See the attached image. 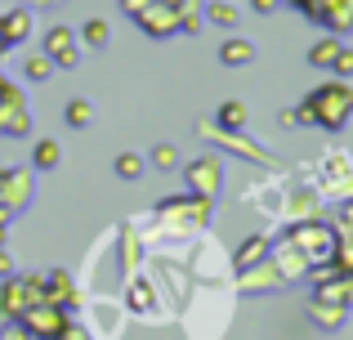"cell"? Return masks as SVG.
<instances>
[{
    "label": "cell",
    "instance_id": "6da1fadb",
    "mask_svg": "<svg viewBox=\"0 0 353 340\" xmlns=\"http://www.w3.org/2000/svg\"><path fill=\"white\" fill-rule=\"evenodd\" d=\"M349 112H353V90L345 81H322L318 90H309V99L300 103L295 117L322 126V130H340V126L349 121Z\"/></svg>",
    "mask_w": 353,
    "mask_h": 340
},
{
    "label": "cell",
    "instance_id": "7a4b0ae2",
    "mask_svg": "<svg viewBox=\"0 0 353 340\" xmlns=\"http://www.w3.org/2000/svg\"><path fill=\"white\" fill-rule=\"evenodd\" d=\"M121 9L134 14V23L143 27L148 36H174L179 32V14H174L170 5H161V0H121Z\"/></svg>",
    "mask_w": 353,
    "mask_h": 340
},
{
    "label": "cell",
    "instance_id": "3957f363",
    "mask_svg": "<svg viewBox=\"0 0 353 340\" xmlns=\"http://www.w3.org/2000/svg\"><path fill=\"white\" fill-rule=\"evenodd\" d=\"M18 327H23L32 340H54V336H63V332H72V323H68V309H59V305H50V300H41V305H32L23 318H18Z\"/></svg>",
    "mask_w": 353,
    "mask_h": 340
},
{
    "label": "cell",
    "instance_id": "277c9868",
    "mask_svg": "<svg viewBox=\"0 0 353 340\" xmlns=\"http://www.w3.org/2000/svg\"><path fill=\"white\" fill-rule=\"evenodd\" d=\"M32 130V112H27V99L18 94V86L0 81V134H27Z\"/></svg>",
    "mask_w": 353,
    "mask_h": 340
},
{
    "label": "cell",
    "instance_id": "5b68a950",
    "mask_svg": "<svg viewBox=\"0 0 353 340\" xmlns=\"http://www.w3.org/2000/svg\"><path fill=\"white\" fill-rule=\"evenodd\" d=\"M45 59H50L54 68H72V63L81 59L77 32H68V27H50V36H45Z\"/></svg>",
    "mask_w": 353,
    "mask_h": 340
},
{
    "label": "cell",
    "instance_id": "8992f818",
    "mask_svg": "<svg viewBox=\"0 0 353 340\" xmlns=\"http://www.w3.org/2000/svg\"><path fill=\"white\" fill-rule=\"evenodd\" d=\"M219 157H201V161H192L188 166V183H192V192H197L201 201H210L219 192Z\"/></svg>",
    "mask_w": 353,
    "mask_h": 340
},
{
    "label": "cell",
    "instance_id": "52a82bcc",
    "mask_svg": "<svg viewBox=\"0 0 353 340\" xmlns=\"http://www.w3.org/2000/svg\"><path fill=\"white\" fill-rule=\"evenodd\" d=\"M27 197H32V179H27V174L0 170V210H5V215H14Z\"/></svg>",
    "mask_w": 353,
    "mask_h": 340
},
{
    "label": "cell",
    "instance_id": "ba28073f",
    "mask_svg": "<svg viewBox=\"0 0 353 340\" xmlns=\"http://www.w3.org/2000/svg\"><path fill=\"white\" fill-rule=\"evenodd\" d=\"M32 36V14L27 9H9L5 18H0V45H18Z\"/></svg>",
    "mask_w": 353,
    "mask_h": 340
},
{
    "label": "cell",
    "instance_id": "9c48e42d",
    "mask_svg": "<svg viewBox=\"0 0 353 340\" xmlns=\"http://www.w3.org/2000/svg\"><path fill=\"white\" fill-rule=\"evenodd\" d=\"M41 287H45V300H50V305H59V309L77 305V291H72L68 273H50V278H41Z\"/></svg>",
    "mask_w": 353,
    "mask_h": 340
},
{
    "label": "cell",
    "instance_id": "30bf717a",
    "mask_svg": "<svg viewBox=\"0 0 353 340\" xmlns=\"http://www.w3.org/2000/svg\"><path fill=\"white\" fill-rule=\"evenodd\" d=\"M219 59H224L228 68H246V63L255 59V45H250V41H224V50H219Z\"/></svg>",
    "mask_w": 353,
    "mask_h": 340
},
{
    "label": "cell",
    "instance_id": "8fae6325",
    "mask_svg": "<svg viewBox=\"0 0 353 340\" xmlns=\"http://www.w3.org/2000/svg\"><path fill=\"white\" fill-rule=\"evenodd\" d=\"M59 161H63V148H59L54 139H41V143H36V152H32V166H41V170H54Z\"/></svg>",
    "mask_w": 353,
    "mask_h": 340
},
{
    "label": "cell",
    "instance_id": "7c38bea8",
    "mask_svg": "<svg viewBox=\"0 0 353 340\" xmlns=\"http://www.w3.org/2000/svg\"><path fill=\"white\" fill-rule=\"evenodd\" d=\"M161 5H170L174 14H179V27H183V32H197V27H201L197 23V18H201L197 14V0H161Z\"/></svg>",
    "mask_w": 353,
    "mask_h": 340
},
{
    "label": "cell",
    "instance_id": "4fadbf2b",
    "mask_svg": "<svg viewBox=\"0 0 353 340\" xmlns=\"http://www.w3.org/2000/svg\"><path fill=\"white\" fill-rule=\"evenodd\" d=\"M340 50H345L340 41H318V45L309 50V63H313V68H327V72H331V63H336Z\"/></svg>",
    "mask_w": 353,
    "mask_h": 340
},
{
    "label": "cell",
    "instance_id": "5bb4252c",
    "mask_svg": "<svg viewBox=\"0 0 353 340\" xmlns=\"http://www.w3.org/2000/svg\"><path fill=\"white\" fill-rule=\"evenodd\" d=\"M241 126H246V103H224L219 108V130H241Z\"/></svg>",
    "mask_w": 353,
    "mask_h": 340
},
{
    "label": "cell",
    "instance_id": "9a60e30c",
    "mask_svg": "<svg viewBox=\"0 0 353 340\" xmlns=\"http://www.w3.org/2000/svg\"><path fill=\"white\" fill-rule=\"evenodd\" d=\"M259 255H268V237H250V242H246V251H237V269L246 273L250 264L259 260Z\"/></svg>",
    "mask_w": 353,
    "mask_h": 340
},
{
    "label": "cell",
    "instance_id": "2e32d148",
    "mask_svg": "<svg viewBox=\"0 0 353 340\" xmlns=\"http://www.w3.org/2000/svg\"><path fill=\"white\" fill-rule=\"evenodd\" d=\"M143 166H148V161L139 157V152H121V157H117V174H121V179H139Z\"/></svg>",
    "mask_w": 353,
    "mask_h": 340
},
{
    "label": "cell",
    "instance_id": "e0dca14e",
    "mask_svg": "<svg viewBox=\"0 0 353 340\" xmlns=\"http://www.w3.org/2000/svg\"><path fill=\"white\" fill-rule=\"evenodd\" d=\"M81 41L94 45V50H99V45H108V23H103V18H90V23L81 27Z\"/></svg>",
    "mask_w": 353,
    "mask_h": 340
},
{
    "label": "cell",
    "instance_id": "ac0fdd59",
    "mask_svg": "<svg viewBox=\"0 0 353 340\" xmlns=\"http://www.w3.org/2000/svg\"><path fill=\"white\" fill-rule=\"evenodd\" d=\"M345 314H349V309H340V305H322V300L313 305V318H318L322 327H340V323H345Z\"/></svg>",
    "mask_w": 353,
    "mask_h": 340
},
{
    "label": "cell",
    "instance_id": "d6986e66",
    "mask_svg": "<svg viewBox=\"0 0 353 340\" xmlns=\"http://www.w3.org/2000/svg\"><path fill=\"white\" fill-rule=\"evenodd\" d=\"M206 18H210L215 27H233V23H237V9L224 5V0H215V5H206Z\"/></svg>",
    "mask_w": 353,
    "mask_h": 340
},
{
    "label": "cell",
    "instance_id": "ffe728a7",
    "mask_svg": "<svg viewBox=\"0 0 353 340\" xmlns=\"http://www.w3.org/2000/svg\"><path fill=\"white\" fill-rule=\"evenodd\" d=\"M152 166H161V170L179 166V148H174V143H157L152 148Z\"/></svg>",
    "mask_w": 353,
    "mask_h": 340
},
{
    "label": "cell",
    "instance_id": "44dd1931",
    "mask_svg": "<svg viewBox=\"0 0 353 340\" xmlns=\"http://www.w3.org/2000/svg\"><path fill=\"white\" fill-rule=\"evenodd\" d=\"M90 117H94V112H90V103H81V99H77V103H68V126H77V130H81V126H90Z\"/></svg>",
    "mask_w": 353,
    "mask_h": 340
},
{
    "label": "cell",
    "instance_id": "7402d4cb",
    "mask_svg": "<svg viewBox=\"0 0 353 340\" xmlns=\"http://www.w3.org/2000/svg\"><path fill=\"white\" fill-rule=\"evenodd\" d=\"M50 72H54V63L45 59V54H41V59H32V63H27V81H50Z\"/></svg>",
    "mask_w": 353,
    "mask_h": 340
},
{
    "label": "cell",
    "instance_id": "603a6c76",
    "mask_svg": "<svg viewBox=\"0 0 353 340\" xmlns=\"http://www.w3.org/2000/svg\"><path fill=\"white\" fill-rule=\"evenodd\" d=\"M331 72H336V77H353V50H340L336 63H331Z\"/></svg>",
    "mask_w": 353,
    "mask_h": 340
},
{
    "label": "cell",
    "instance_id": "cb8c5ba5",
    "mask_svg": "<svg viewBox=\"0 0 353 340\" xmlns=\"http://www.w3.org/2000/svg\"><path fill=\"white\" fill-rule=\"evenodd\" d=\"M250 5H255V9H259V14H273V9H277V5H282V0H250Z\"/></svg>",
    "mask_w": 353,
    "mask_h": 340
},
{
    "label": "cell",
    "instance_id": "d4e9b609",
    "mask_svg": "<svg viewBox=\"0 0 353 340\" xmlns=\"http://www.w3.org/2000/svg\"><path fill=\"white\" fill-rule=\"evenodd\" d=\"M9 269H14V264H9V255L0 251V278H9Z\"/></svg>",
    "mask_w": 353,
    "mask_h": 340
},
{
    "label": "cell",
    "instance_id": "484cf974",
    "mask_svg": "<svg viewBox=\"0 0 353 340\" xmlns=\"http://www.w3.org/2000/svg\"><path fill=\"white\" fill-rule=\"evenodd\" d=\"M5 224H9V215L0 210V246H5Z\"/></svg>",
    "mask_w": 353,
    "mask_h": 340
},
{
    "label": "cell",
    "instance_id": "4316f807",
    "mask_svg": "<svg viewBox=\"0 0 353 340\" xmlns=\"http://www.w3.org/2000/svg\"><path fill=\"white\" fill-rule=\"evenodd\" d=\"M54 340H81V336H72V332H63V336H54Z\"/></svg>",
    "mask_w": 353,
    "mask_h": 340
}]
</instances>
